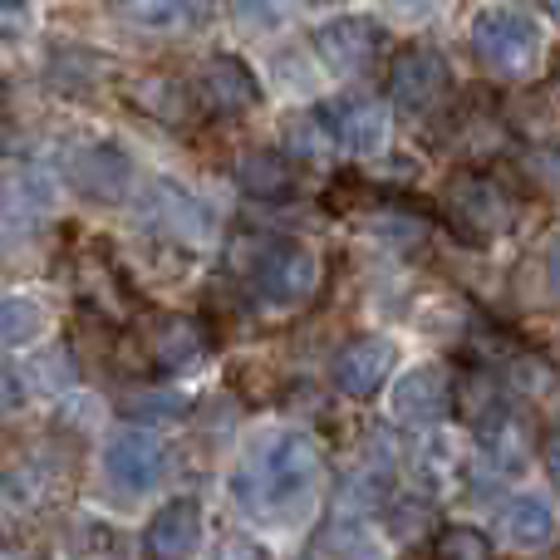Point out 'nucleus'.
<instances>
[{
    "instance_id": "obj_1",
    "label": "nucleus",
    "mask_w": 560,
    "mask_h": 560,
    "mask_svg": "<svg viewBox=\"0 0 560 560\" xmlns=\"http://www.w3.org/2000/svg\"><path fill=\"white\" fill-rule=\"evenodd\" d=\"M319 482V447L315 438L305 433H280L276 443H266V453L256 463H246V472L236 477V497L252 506H266V512H280V506H300Z\"/></svg>"
},
{
    "instance_id": "obj_2",
    "label": "nucleus",
    "mask_w": 560,
    "mask_h": 560,
    "mask_svg": "<svg viewBox=\"0 0 560 560\" xmlns=\"http://www.w3.org/2000/svg\"><path fill=\"white\" fill-rule=\"evenodd\" d=\"M472 49L487 74L526 79L541 65V30L522 10H482L472 20Z\"/></svg>"
},
{
    "instance_id": "obj_3",
    "label": "nucleus",
    "mask_w": 560,
    "mask_h": 560,
    "mask_svg": "<svg viewBox=\"0 0 560 560\" xmlns=\"http://www.w3.org/2000/svg\"><path fill=\"white\" fill-rule=\"evenodd\" d=\"M104 477L124 497L153 492V487L167 477V447H163V438L148 433V428H118V433L104 443Z\"/></svg>"
},
{
    "instance_id": "obj_4",
    "label": "nucleus",
    "mask_w": 560,
    "mask_h": 560,
    "mask_svg": "<svg viewBox=\"0 0 560 560\" xmlns=\"http://www.w3.org/2000/svg\"><path fill=\"white\" fill-rule=\"evenodd\" d=\"M315 124H319V133H325V143H339L345 153H359V158L384 153V143H388V114H384V104L369 94L329 98L315 114Z\"/></svg>"
},
{
    "instance_id": "obj_5",
    "label": "nucleus",
    "mask_w": 560,
    "mask_h": 560,
    "mask_svg": "<svg viewBox=\"0 0 560 560\" xmlns=\"http://www.w3.org/2000/svg\"><path fill=\"white\" fill-rule=\"evenodd\" d=\"M256 290L271 305H300V300L315 290L319 280V261L310 246L300 242H271L261 256H256Z\"/></svg>"
},
{
    "instance_id": "obj_6",
    "label": "nucleus",
    "mask_w": 560,
    "mask_h": 560,
    "mask_svg": "<svg viewBox=\"0 0 560 560\" xmlns=\"http://www.w3.org/2000/svg\"><path fill=\"white\" fill-rule=\"evenodd\" d=\"M447 59L438 55V49H404V55L394 59V69H388V98H394L404 114H428V108H438V98L447 94Z\"/></svg>"
},
{
    "instance_id": "obj_7",
    "label": "nucleus",
    "mask_w": 560,
    "mask_h": 560,
    "mask_svg": "<svg viewBox=\"0 0 560 560\" xmlns=\"http://www.w3.org/2000/svg\"><path fill=\"white\" fill-rule=\"evenodd\" d=\"M65 173L94 202H124L133 192V158L118 143H84L79 153H69Z\"/></svg>"
},
{
    "instance_id": "obj_8",
    "label": "nucleus",
    "mask_w": 560,
    "mask_h": 560,
    "mask_svg": "<svg viewBox=\"0 0 560 560\" xmlns=\"http://www.w3.org/2000/svg\"><path fill=\"white\" fill-rule=\"evenodd\" d=\"M394 418L404 428H438L447 413H453V378L438 364H418L408 369L394 384V398H388Z\"/></svg>"
},
{
    "instance_id": "obj_9",
    "label": "nucleus",
    "mask_w": 560,
    "mask_h": 560,
    "mask_svg": "<svg viewBox=\"0 0 560 560\" xmlns=\"http://www.w3.org/2000/svg\"><path fill=\"white\" fill-rule=\"evenodd\" d=\"M315 49L325 59V69H335V74H364L384 49V30L359 15H339L315 30Z\"/></svg>"
},
{
    "instance_id": "obj_10",
    "label": "nucleus",
    "mask_w": 560,
    "mask_h": 560,
    "mask_svg": "<svg viewBox=\"0 0 560 560\" xmlns=\"http://www.w3.org/2000/svg\"><path fill=\"white\" fill-rule=\"evenodd\" d=\"M197 98L212 114H242V108L261 104V84H256L252 65L236 55H212L197 74Z\"/></svg>"
},
{
    "instance_id": "obj_11",
    "label": "nucleus",
    "mask_w": 560,
    "mask_h": 560,
    "mask_svg": "<svg viewBox=\"0 0 560 560\" xmlns=\"http://www.w3.org/2000/svg\"><path fill=\"white\" fill-rule=\"evenodd\" d=\"M394 345L384 335H364V339H349L335 359V384L345 388L349 398H369L388 384L394 374Z\"/></svg>"
},
{
    "instance_id": "obj_12",
    "label": "nucleus",
    "mask_w": 560,
    "mask_h": 560,
    "mask_svg": "<svg viewBox=\"0 0 560 560\" xmlns=\"http://www.w3.org/2000/svg\"><path fill=\"white\" fill-rule=\"evenodd\" d=\"M197 546H202V506H197L192 497L167 502L143 532L148 560H187Z\"/></svg>"
},
{
    "instance_id": "obj_13",
    "label": "nucleus",
    "mask_w": 560,
    "mask_h": 560,
    "mask_svg": "<svg viewBox=\"0 0 560 560\" xmlns=\"http://www.w3.org/2000/svg\"><path fill=\"white\" fill-rule=\"evenodd\" d=\"M143 207H148V222L163 226L167 236H177V242H187V246H202L207 236H212L207 207L177 183H153V192H148Z\"/></svg>"
},
{
    "instance_id": "obj_14",
    "label": "nucleus",
    "mask_w": 560,
    "mask_h": 560,
    "mask_svg": "<svg viewBox=\"0 0 560 560\" xmlns=\"http://www.w3.org/2000/svg\"><path fill=\"white\" fill-rule=\"evenodd\" d=\"M453 207H457V217H463L472 232H482V236H502L506 226L516 222V202L482 173L457 177L453 183Z\"/></svg>"
},
{
    "instance_id": "obj_15",
    "label": "nucleus",
    "mask_w": 560,
    "mask_h": 560,
    "mask_svg": "<svg viewBox=\"0 0 560 560\" xmlns=\"http://www.w3.org/2000/svg\"><path fill=\"white\" fill-rule=\"evenodd\" d=\"M232 177L246 197H261V202H276V197H290L295 192V167L290 158L271 153V148H252L232 163Z\"/></svg>"
},
{
    "instance_id": "obj_16",
    "label": "nucleus",
    "mask_w": 560,
    "mask_h": 560,
    "mask_svg": "<svg viewBox=\"0 0 560 560\" xmlns=\"http://www.w3.org/2000/svg\"><path fill=\"white\" fill-rule=\"evenodd\" d=\"M502 541L516 551H546L556 541V516L541 497H512L502 506Z\"/></svg>"
},
{
    "instance_id": "obj_17",
    "label": "nucleus",
    "mask_w": 560,
    "mask_h": 560,
    "mask_svg": "<svg viewBox=\"0 0 560 560\" xmlns=\"http://www.w3.org/2000/svg\"><path fill=\"white\" fill-rule=\"evenodd\" d=\"M153 349H158V364H163V369H173V374H183V369H192L197 359H202L207 335H202V329H197V319L173 315V319H163V325H158Z\"/></svg>"
},
{
    "instance_id": "obj_18",
    "label": "nucleus",
    "mask_w": 560,
    "mask_h": 560,
    "mask_svg": "<svg viewBox=\"0 0 560 560\" xmlns=\"http://www.w3.org/2000/svg\"><path fill=\"white\" fill-rule=\"evenodd\" d=\"M49 487H55V472L25 457V463H10V472L0 477V502H5V512H39Z\"/></svg>"
},
{
    "instance_id": "obj_19",
    "label": "nucleus",
    "mask_w": 560,
    "mask_h": 560,
    "mask_svg": "<svg viewBox=\"0 0 560 560\" xmlns=\"http://www.w3.org/2000/svg\"><path fill=\"white\" fill-rule=\"evenodd\" d=\"M133 98L143 114L163 118V124H187V114H192V89L187 84H173V79H143V84H133Z\"/></svg>"
},
{
    "instance_id": "obj_20",
    "label": "nucleus",
    "mask_w": 560,
    "mask_h": 560,
    "mask_svg": "<svg viewBox=\"0 0 560 560\" xmlns=\"http://www.w3.org/2000/svg\"><path fill=\"white\" fill-rule=\"evenodd\" d=\"M25 384L39 394H69L79 384V364L69 359V349H39L25 359Z\"/></svg>"
},
{
    "instance_id": "obj_21",
    "label": "nucleus",
    "mask_w": 560,
    "mask_h": 560,
    "mask_svg": "<svg viewBox=\"0 0 560 560\" xmlns=\"http://www.w3.org/2000/svg\"><path fill=\"white\" fill-rule=\"evenodd\" d=\"M45 329V310L35 300H0V345H30Z\"/></svg>"
},
{
    "instance_id": "obj_22",
    "label": "nucleus",
    "mask_w": 560,
    "mask_h": 560,
    "mask_svg": "<svg viewBox=\"0 0 560 560\" xmlns=\"http://www.w3.org/2000/svg\"><path fill=\"white\" fill-rule=\"evenodd\" d=\"M492 556V546H487L482 532H472V526H447V532H438V560H487Z\"/></svg>"
},
{
    "instance_id": "obj_23",
    "label": "nucleus",
    "mask_w": 560,
    "mask_h": 560,
    "mask_svg": "<svg viewBox=\"0 0 560 560\" xmlns=\"http://www.w3.org/2000/svg\"><path fill=\"white\" fill-rule=\"evenodd\" d=\"M128 15H133V20H148V25H167V30H173V25H183V20H192L197 10H192V5H133Z\"/></svg>"
},
{
    "instance_id": "obj_24",
    "label": "nucleus",
    "mask_w": 560,
    "mask_h": 560,
    "mask_svg": "<svg viewBox=\"0 0 560 560\" xmlns=\"http://www.w3.org/2000/svg\"><path fill=\"white\" fill-rule=\"evenodd\" d=\"M222 560H271V556H266L256 541H246V536H232V541L222 546Z\"/></svg>"
},
{
    "instance_id": "obj_25",
    "label": "nucleus",
    "mask_w": 560,
    "mask_h": 560,
    "mask_svg": "<svg viewBox=\"0 0 560 560\" xmlns=\"http://www.w3.org/2000/svg\"><path fill=\"white\" fill-rule=\"evenodd\" d=\"M10 398H15V378H10V374H0V408H5Z\"/></svg>"
}]
</instances>
